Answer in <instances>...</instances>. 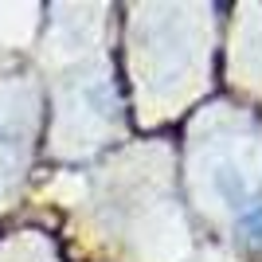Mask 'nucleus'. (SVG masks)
<instances>
[{"mask_svg": "<svg viewBox=\"0 0 262 262\" xmlns=\"http://www.w3.org/2000/svg\"><path fill=\"white\" fill-rule=\"evenodd\" d=\"M16 164H20V145L12 133L0 129V188H8V180L16 176Z\"/></svg>", "mask_w": 262, "mask_h": 262, "instance_id": "1", "label": "nucleus"}, {"mask_svg": "<svg viewBox=\"0 0 262 262\" xmlns=\"http://www.w3.org/2000/svg\"><path fill=\"white\" fill-rule=\"evenodd\" d=\"M243 231H247V239H251L254 247L262 251V204H258V208H251L247 215H243Z\"/></svg>", "mask_w": 262, "mask_h": 262, "instance_id": "2", "label": "nucleus"}]
</instances>
